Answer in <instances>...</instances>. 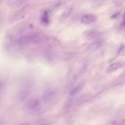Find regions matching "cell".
<instances>
[{"label": "cell", "instance_id": "1", "mask_svg": "<svg viewBox=\"0 0 125 125\" xmlns=\"http://www.w3.org/2000/svg\"><path fill=\"white\" fill-rule=\"evenodd\" d=\"M43 35L40 32H32L24 34L20 36L17 40V43L19 45H25L37 43L41 42Z\"/></svg>", "mask_w": 125, "mask_h": 125}, {"label": "cell", "instance_id": "2", "mask_svg": "<svg viewBox=\"0 0 125 125\" xmlns=\"http://www.w3.org/2000/svg\"><path fill=\"white\" fill-rule=\"evenodd\" d=\"M27 109L32 112H37L40 108V102L37 99H32L28 100L25 104Z\"/></svg>", "mask_w": 125, "mask_h": 125}, {"label": "cell", "instance_id": "3", "mask_svg": "<svg viewBox=\"0 0 125 125\" xmlns=\"http://www.w3.org/2000/svg\"><path fill=\"white\" fill-rule=\"evenodd\" d=\"M96 20V17L91 14H87L83 15L81 18V22L83 24H89L93 23Z\"/></svg>", "mask_w": 125, "mask_h": 125}, {"label": "cell", "instance_id": "4", "mask_svg": "<svg viewBox=\"0 0 125 125\" xmlns=\"http://www.w3.org/2000/svg\"><path fill=\"white\" fill-rule=\"evenodd\" d=\"M56 94V92L53 89H49L46 91L42 96V100L45 102H48L51 101Z\"/></svg>", "mask_w": 125, "mask_h": 125}, {"label": "cell", "instance_id": "5", "mask_svg": "<svg viewBox=\"0 0 125 125\" xmlns=\"http://www.w3.org/2000/svg\"><path fill=\"white\" fill-rule=\"evenodd\" d=\"M99 32L95 30H90L86 31L83 34V37L85 39L88 40L96 39L99 36Z\"/></svg>", "mask_w": 125, "mask_h": 125}, {"label": "cell", "instance_id": "6", "mask_svg": "<svg viewBox=\"0 0 125 125\" xmlns=\"http://www.w3.org/2000/svg\"><path fill=\"white\" fill-rule=\"evenodd\" d=\"M124 64L121 62H116L110 64L107 68V70L109 72H113L122 67Z\"/></svg>", "mask_w": 125, "mask_h": 125}, {"label": "cell", "instance_id": "7", "mask_svg": "<svg viewBox=\"0 0 125 125\" xmlns=\"http://www.w3.org/2000/svg\"><path fill=\"white\" fill-rule=\"evenodd\" d=\"M73 11V8L72 6H69L66 8L63 13L62 14V16L60 18V20L61 21H63L65 20L66 18H67L69 15L72 13Z\"/></svg>", "mask_w": 125, "mask_h": 125}, {"label": "cell", "instance_id": "8", "mask_svg": "<svg viewBox=\"0 0 125 125\" xmlns=\"http://www.w3.org/2000/svg\"><path fill=\"white\" fill-rule=\"evenodd\" d=\"M83 86V84L82 83H80L78 84L71 90V91L70 92V94L72 96L76 95L81 91Z\"/></svg>", "mask_w": 125, "mask_h": 125}, {"label": "cell", "instance_id": "9", "mask_svg": "<svg viewBox=\"0 0 125 125\" xmlns=\"http://www.w3.org/2000/svg\"><path fill=\"white\" fill-rule=\"evenodd\" d=\"M74 103V100L72 98H68L66 101L65 102L64 104V108L65 109H67L71 107Z\"/></svg>", "mask_w": 125, "mask_h": 125}, {"label": "cell", "instance_id": "10", "mask_svg": "<svg viewBox=\"0 0 125 125\" xmlns=\"http://www.w3.org/2000/svg\"><path fill=\"white\" fill-rule=\"evenodd\" d=\"M110 125H123L125 124V120L124 119H115L112 120L108 123Z\"/></svg>", "mask_w": 125, "mask_h": 125}, {"label": "cell", "instance_id": "11", "mask_svg": "<svg viewBox=\"0 0 125 125\" xmlns=\"http://www.w3.org/2000/svg\"><path fill=\"white\" fill-rule=\"evenodd\" d=\"M49 16H48V13L47 12H45L42 16V21L44 24H47L49 23Z\"/></svg>", "mask_w": 125, "mask_h": 125}, {"label": "cell", "instance_id": "12", "mask_svg": "<svg viewBox=\"0 0 125 125\" xmlns=\"http://www.w3.org/2000/svg\"><path fill=\"white\" fill-rule=\"evenodd\" d=\"M118 54L121 55H125V45L122 44L119 48Z\"/></svg>", "mask_w": 125, "mask_h": 125}, {"label": "cell", "instance_id": "13", "mask_svg": "<svg viewBox=\"0 0 125 125\" xmlns=\"http://www.w3.org/2000/svg\"><path fill=\"white\" fill-rule=\"evenodd\" d=\"M122 24L123 25H125V12H124V13L123 14V15Z\"/></svg>", "mask_w": 125, "mask_h": 125}, {"label": "cell", "instance_id": "14", "mask_svg": "<svg viewBox=\"0 0 125 125\" xmlns=\"http://www.w3.org/2000/svg\"><path fill=\"white\" fill-rule=\"evenodd\" d=\"M119 14V12H117V13H116L115 14H114L112 16H111V18H116Z\"/></svg>", "mask_w": 125, "mask_h": 125}]
</instances>
